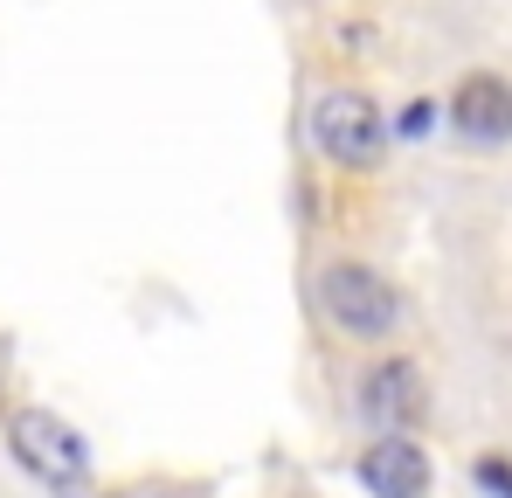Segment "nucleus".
<instances>
[{
	"instance_id": "nucleus-6",
	"label": "nucleus",
	"mask_w": 512,
	"mask_h": 498,
	"mask_svg": "<svg viewBox=\"0 0 512 498\" xmlns=\"http://www.w3.org/2000/svg\"><path fill=\"white\" fill-rule=\"evenodd\" d=\"M423 402H429V395H423V374H416L409 360H381V367L367 374V388H360V409L374 415L388 436H402V429L423 415Z\"/></svg>"
},
{
	"instance_id": "nucleus-9",
	"label": "nucleus",
	"mask_w": 512,
	"mask_h": 498,
	"mask_svg": "<svg viewBox=\"0 0 512 498\" xmlns=\"http://www.w3.org/2000/svg\"><path fill=\"white\" fill-rule=\"evenodd\" d=\"M132 498H201L194 485H146V492H132Z\"/></svg>"
},
{
	"instance_id": "nucleus-7",
	"label": "nucleus",
	"mask_w": 512,
	"mask_h": 498,
	"mask_svg": "<svg viewBox=\"0 0 512 498\" xmlns=\"http://www.w3.org/2000/svg\"><path fill=\"white\" fill-rule=\"evenodd\" d=\"M478 485L499 492V498H512V464L506 457H478Z\"/></svg>"
},
{
	"instance_id": "nucleus-8",
	"label": "nucleus",
	"mask_w": 512,
	"mask_h": 498,
	"mask_svg": "<svg viewBox=\"0 0 512 498\" xmlns=\"http://www.w3.org/2000/svg\"><path fill=\"white\" fill-rule=\"evenodd\" d=\"M429 118H436V104H409V118H402V132H429Z\"/></svg>"
},
{
	"instance_id": "nucleus-2",
	"label": "nucleus",
	"mask_w": 512,
	"mask_h": 498,
	"mask_svg": "<svg viewBox=\"0 0 512 498\" xmlns=\"http://www.w3.org/2000/svg\"><path fill=\"white\" fill-rule=\"evenodd\" d=\"M312 139H319V153L333 166H374L388 153V118H381V104L367 97V90H326L319 97V111H312Z\"/></svg>"
},
{
	"instance_id": "nucleus-3",
	"label": "nucleus",
	"mask_w": 512,
	"mask_h": 498,
	"mask_svg": "<svg viewBox=\"0 0 512 498\" xmlns=\"http://www.w3.org/2000/svg\"><path fill=\"white\" fill-rule=\"evenodd\" d=\"M319 298H326V312L340 319V332H353V339H388L395 319H402L388 277H374L367 263H326Z\"/></svg>"
},
{
	"instance_id": "nucleus-1",
	"label": "nucleus",
	"mask_w": 512,
	"mask_h": 498,
	"mask_svg": "<svg viewBox=\"0 0 512 498\" xmlns=\"http://www.w3.org/2000/svg\"><path fill=\"white\" fill-rule=\"evenodd\" d=\"M7 450H14V464H28L42 485L84 498L90 450H84V436H77L63 415H49V409H14V415H7Z\"/></svg>"
},
{
	"instance_id": "nucleus-5",
	"label": "nucleus",
	"mask_w": 512,
	"mask_h": 498,
	"mask_svg": "<svg viewBox=\"0 0 512 498\" xmlns=\"http://www.w3.org/2000/svg\"><path fill=\"white\" fill-rule=\"evenodd\" d=\"M450 125L464 139H512V83L506 77H464L450 90Z\"/></svg>"
},
{
	"instance_id": "nucleus-4",
	"label": "nucleus",
	"mask_w": 512,
	"mask_h": 498,
	"mask_svg": "<svg viewBox=\"0 0 512 498\" xmlns=\"http://www.w3.org/2000/svg\"><path fill=\"white\" fill-rule=\"evenodd\" d=\"M360 485L374 498H423L429 492V457L409 436H381L360 450Z\"/></svg>"
}]
</instances>
